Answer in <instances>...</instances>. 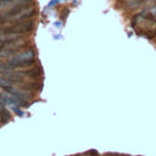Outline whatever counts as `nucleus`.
<instances>
[{"label":"nucleus","instance_id":"1","mask_svg":"<svg viewBox=\"0 0 156 156\" xmlns=\"http://www.w3.org/2000/svg\"><path fill=\"white\" fill-rule=\"evenodd\" d=\"M34 62V51L32 49L21 51L18 54H16L15 56L7 58V65L11 69L15 68H21V67H27L29 65H32Z\"/></svg>","mask_w":156,"mask_h":156},{"label":"nucleus","instance_id":"2","mask_svg":"<svg viewBox=\"0 0 156 156\" xmlns=\"http://www.w3.org/2000/svg\"><path fill=\"white\" fill-rule=\"evenodd\" d=\"M33 23L29 22V21H21V22H15V23H11L10 26L5 27V28H1L0 33H9V34H17V35H21V34H24V33H28L33 29Z\"/></svg>","mask_w":156,"mask_h":156},{"label":"nucleus","instance_id":"3","mask_svg":"<svg viewBox=\"0 0 156 156\" xmlns=\"http://www.w3.org/2000/svg\"><path fill=\"white\" fill-rule=\"evenodd\" d=\"M18 52H20L18 46H6V48L0 49V58H6V57L10 58Z\"/></svg>","mask_w":156,"mask_h":156},{"label":"nucleus","instance_id":"4","mask_svg":"<svg viewBox=\"0 0 156 156\" xmlns=\"http://www.w3.org/2000/svg\"><path fill=\"white\" fill-rule=\"evenodd\" d=\"M0 118H1V121L5 123V122H7L9 119H10V112L5 108V110H1L0 111Z\"/></svg>","mask_w":156,"mask_h":156},{"label":"nucleus","instance_id":"5","mask_svg":"<svg viewBox=\"0 0 156 156\" xmlns=\"http://www.w3.org/2000/svg\"><path fill=\"white\" fill-rule=\"evenodd\" d=\"M84 156H90V155H89V154H85V155H84Z\"/></svg>","mask_w":156,"mask_h":156},{"label":"nucleus","instance_id":"6","mask_svg":"<svg viewBox=\"0 0 156 156\" xmlns=\"http://www.w3.org/2000/svg\"><path fill=\"white\" fill-rule=\"evenodd\" d=\"M126 1H134V0H126Z\"/></svg>","mask_w":156,"mask_h":156}]
</instances>
